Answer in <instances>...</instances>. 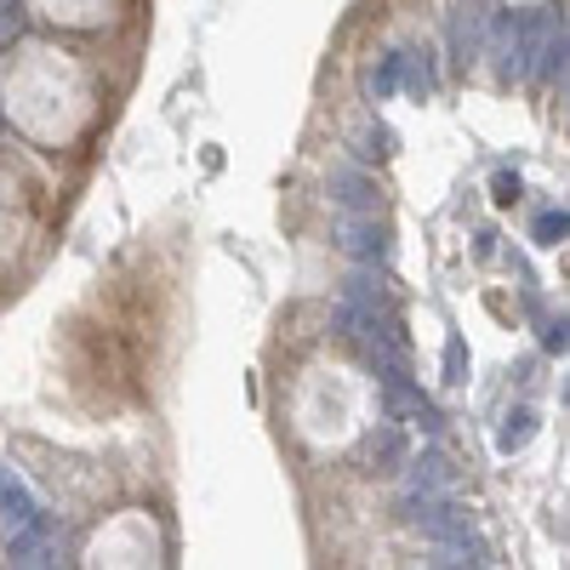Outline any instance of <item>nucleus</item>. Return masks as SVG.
<instances>
[{"instance_id":"9b49d317","label":"nucleus","mask_w":570,"mask_h":570,"mask_svg":"<svg viewBox=\"0 0 570 570\" xmlns=\"http://www.w3.org/2000/svg\"><path fill=\"white\" fill-rule=\"evenodd\" d=\"M531 434H537V411H531V405H519V411H508V416H502V428H497V451H502V456L525 451V445H531Z\"/></svg>"},{"instance_id":"f3484780","label":"nucleus","mask_w":570,"mask_h":570,"mask_svg":"<svg viewBox=\"0 0 570 570\" xmlns=\"http://www.w3.org/2000/svg\"><path fill=\"white\" fill-rule=\"evenodd\" d=\"M445 383H468V348H462V337L445 343Z\"/></svg>"},{"instance_id":"1a4fd4ad","label":"nucleus","mask_w":570,"mask_h":570,"mask_svg":"<svg viewBox=\"0 0 570 570\" xmlns=\"http://www.w3.org/2000/svg\"><path fill=\"white\" fill-rule=\"evenodd\" d=\"M354 308H365V314H376V320H389V279L376 274V263H360V274L348 279V292H343Z\"/></svg>"},{"instance_id":"ddd939ff","label":"nucleus","mask_w":570,"mask_h":570,"mask_svg":"<svg viewBox=\"0 0 570 570\" xmlns=\"http://www.w3.org/2000/svg\"><path fill=\"white\" fill-rule=\"evenodd\" d=\"M531 80H564V18L548 29L542 58H537V75H531Z\"/></svg>"},{"instance_id":"7ed1b4c3","label":"nucleus","mask_w":570,"mask_h":570,"mask_svg":"<svg viewBox=\"0 0 570 570\" xmlns=\"http://www.w3.org/2000/svg\"><path fill=\"white\" fill-rule=\"evenodd\" d=\"M337 246L354 263H383L389 257V228L376 223V212H343L337 217Z\"/></svg>"},{"instance_id":"6e6552de","label":"nucleus","mask_w":570,"mask_h":570,"mask_svg":"<svg viewBox=\"0 0 570 570\" xmlns=\"http://www.w3.org/2000/svg\"><path fill=\"white\" fill-rule=\"evenodd\" d=\"M331 200H337L343 212H376V183L354 166H337L331 171Z\"/></svg>"},{"instance_id":"aec40b11","label":"nucleus","mask_w":570,"mask_h":570,"mask_svg":"<svg viewBox=\"0 0 570 570\" xmlns=\"http://www.w3.org/2000/svg\"><path fill=\"white\" fill-rule=\"evenodd\" d=\"M542 343H548V348H553V354H559V348H564V320H553V325H548V337H542Z\"/></svg>"},{"instance_id":"2eb2a0df","label":"nucleus","mask_w":570,"mask_h":570,"mask_svg":"<svg viewBox=\"0 0 570 570\" xmlns=\"http://www.w3.org/2000/svg\"><path fill=\"white\" fill-rule=\"evenodd\" d=\"M360 155H365V160H389V155H394V131H389V126H365V131H360Z\"/></svg>"},{"instance_id":"f257e3e1","label":"nucleus","mask_w":570,"mask_h":570,"mask_svg":"<svg viewBox=\"0 0 570 570\" xmlns=\"http://www.w3.org/2000/svg\"><path fill=\"white\" fill-rule=\"evenodd\" d=\"M559 18L553 12H502L491 29H485V46L497 58V75L502 80H531L537 75V58H542V40Z\"/></svg>"},{"instance_id":"20e7f679","label":"nucleus","mask_w":570,"mask_h":570,"mask_svg":"<svg viewBox=\"0 0 570 570\" xmlns=\"http://www.w3.org/2000/svg\"><path fill=\"white\" fill-rule=\"evenodd\" d=\"M383 411H389V416H405V422H422V434H434V428H440L434 400H428L422 389H411V376H394V383H383Z\"/></svg>"},{"instance_id":"dca6fc26","label":"nucleus","mask_w":570,"mask_h":570,"mask_svg":"<svg viewBox=\"0 0 570 570\" xmlns=\"http://www.w3.org/2000/svg\"><path fill=\"white\" fill-rule=\"evenodd\" d=\"M564 228H570L564 212H542V217H537V246H559V240H564Z\"/></svg>"},{"instance_id":"39448f33","label":"nucleus","mask_w":570,"mask_h":570,"mask_svg":"<svg viewBox=\"0 0 570 570\" xmlns=\"http://www.w3.org/2000/svg\"><path fill=\"white\" fill-rule=\"evenodd\" d=\"M445 491H451L445 456H440V451H422V456L405 468V508H416V502H428V497H445Z\"/></svg>"},{"instance_id":"f8f14e48","label":"nucleus","mask_w":570,"mask_h":570,"mask_svg":"<svg viewBox=\"0 0 570 570\" xmlns=\"http://www.w3.org/2000/svg\"><path fill=\"white\" fill-rule=\"evenodd\" d=\"M400 86L411 91V98H428V91L440 86V75H434V52H400Z\"/></svg>"},{"instance_id":"423d86ee","label":"nucleus","mask_w":570,"mask_h":570,"mask_svg":"<svg viewBox=\"0 0 570 570\" xmlns=\"http://www.w3.org/2000/svg\"><path fill=\"white\" fill-rule=\"evenodd\" d=\"M451 52H456V63H473L485 52V7L480 0H462L451 12Z\"/></svg>"},{"instance_id":"f03ea898","label":"nucleus","mask_w":570,"mask_h":570,"mask_svg":"<svg viewBox=\"0 0 570 570\" xmlns=\"http://www.w3.org/2000/svg\"><path fill=\"white\" fill-rule=\"evenodd\" d=\"M411 519L422 525L428 542H440V548H473V531H468V513L451 502V497H428L411 508Z\"/></svg>"},{"instance_id":"0eeeda50","label":"nucleus","mask_w":570,"mask_h":570,"mask_svg":"<svg viewBox=\"0 0 570 570\" xmlns=\"http://www.w3.org/2000/svg\"><path fill=\"white\" fill-rule=\"evenodd\" d=\"M40 519V508H35V497L23 491V480H12V473H0V531L7 537H18V531H29Z\"/></svg>"},{"instance_id":"4468645a","label":"nucleus","mask_w":570,"mask_h":570,"mask_svg":"<svg viewBox=\"0 0 570 570\" xmlns=\"http://www.w3.org/2000/svg\"><path fill=\"white\" fill-rule=\"evenodd\" d=\"M365 91H371V98H389V91H400V52H389L383 69H371Z\"/></svg>"},{"instance_id":"9d476101","label":"nucleus","mask_w":570,"mask_h":570,"mask_svg":"<svg viewBox=\"0 0 570 570\" xmlns=\"http://www.w3.org/2000/svg\"><path fill=\"white\" fill-rule=\"evenodd\" d=\"M365 456H371L376 468H400V462H405V434H400V416H389V422H376V428H371Z\"/></svg>"},{"instance_id":"6ab92c4d","label":"nucleus","mask_w":570,"mask_h":570,"mask_svg":"<svg viewBox=\"0 0 570 570\" xmlns=\"http://www.w3.org/2000/svg\"><path fill=\"white\" fill-rule=\"evenodd\" d=\"M23 18H18V0H0V35H12Z\"/></svg>"},{"instance_id":"a211bd4d","label":"nucleus","mask_w":570,"mask_h":570,"mask_svg":"<svg viewBox=\"0 0 570 570\" xmlns=\"http://www.w3.org/2000/svg\"><path fill=\"white\" fill-rule=\"evenodd\" d=\"M497 200H502V206H513V200H519V177H513V171H502V177H497Z\"/></svg>"}]
</instances>
